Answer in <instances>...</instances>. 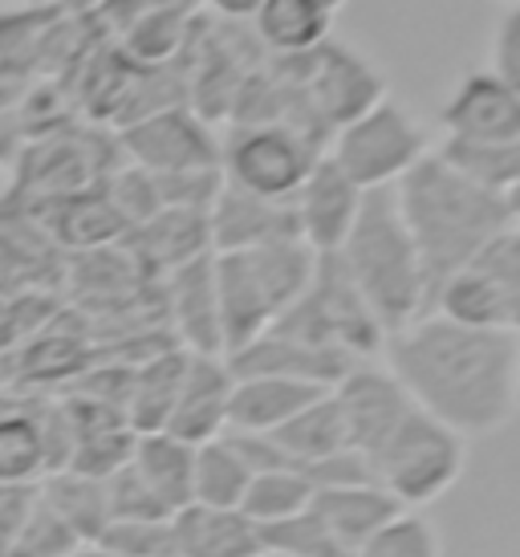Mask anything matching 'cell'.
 Here are the masks:
<instances>
[{
	"instance_id": "6da1fadb",
	"label": "cell",
	"mask_w": 520,
	"mask_h": 557,
	"mask_svg": "<svg viewBox=\"0 0 520 557\" xmlns=\"http://www.w3.org/2000/svg\"><path fill=\"white\" fill-rule=\"evenodd\" d=\"M383 367L423 416L463 440L496 435L520 411L517 334L423 313L383 342Z\"/></svg>"
},
{
	"instance_id": "7a4b0ae2",
	"label": "cell",
	"mask_w": 520,
	"mask_h": 557,
	"mask_svg": "<svg viewBox=\"0 0 520 557\" xmlns=\"http://www.w3.org/2000/svg\"><path fill=\"white\" fill-rule=\"evenodd\" d=\"M391 191L428 273V294H435L451 273L468 269L508 228L505 196L468 180L439 151L419 159Z\"/></svg>"
},
{
	"instance_id": "3957f363",
	"label": "cell",
	"mask_w": 520,
	"mask_h": 557,
	"mask_svg": "<svg viewBox=\"0 0 520 557\" xmlns=\"http://www.w3.org/2000/svg\"><path fill=\"white\" fill-rule=\"evenodd\" d=\"M334 257L370 306L374 322L383 325L386 338L428 313V273L407 224L398 216L391 187L362 196L358 220Z\"/></svg>"
},
{
	"instance_id": "277c9868",
	"label": "cell",
	"mask_w": 520,
	"mask_h": 557,
	"mask_svg": "<svg viewBox=\"0 0 520 557\" xmlns=\"http://www.w3.org/2000/svg\"><path fill=\"white\" fill-rule=\"evenodd\" d=\"M313 264H318V252L301 240H281V245L245 248V252H212L224 355L273 330L276 318L309 285Z\"/></svg>"
},
{
	"instance_id": "5b68a950",
	"label": "cell",
	"mask_w": 520,
	"mask_h": 557,
	"mask_svg": "<svg viewBox=\"0 0 520 557\" xmlns=\"http://www.w3.org/2000/svg\"><path fill=\"white\" fill-rule=\"evenodd\" d=\"M367 465L374 484L395 496L398 509H428L459 484L468 465V440L411 407Z\"/></svg>"
},
{
	"instance_id": "8992f818",
	"label": "cell",
	"mask_w": 520,
	"mask_h": 557,
	"mask_svg": "<svg viewBox=\"0 0 520 557\" xmlns=\"http://www.w3.org/2000/svg\"><path fill=\"white\" fill-rule=\"evenodd\" d=\"M273 330L297 342H309L318 350L350 358V362H374L383 355L386 342L383 325L374 322L370 306L354 289V281L346 277V269L337 264L334 252L318 257L309 285L289 310L276 318Z\"/></svg>"
},
{
	"instance_id": "52a82bcc",
	"label": "cell",
	"mask_w": 520,
	"mask_h": 557,
	"mask_svg": "<svg viewBox=\"0 0 520 557\" xmlns=\"http://www.w3.org/2000/svg\"><path fill=\"white\" fill-rule=\"evenodd\" d=\"M435 147H431L428 126L414 119V110L407 102H398L391 94L379 98L370 110H362L358 119H350L346 126H337L325 143V156L334 159L358 191L395 187Z\"/></svg>"
},
{
	"instance_id": "ba28073f",
	"label": "cell",
	"mask_w": 520,
	"mask_h": 557,
	"mask_svg": "<svg viewBox=\"0 0 520 557\" xmlns=\"http://www.w3.org/2000/svg\"><path fill=\"white\" fill-rule=\"evenodd\" d=\"M322 156L318 143L285 123H245L220 139V175L260 200H293Z\"/></svg>"
},
{
	"instance_id": "9c48e42d",
	"label": "cell",
	"mask_w": 520,
	"mask_h": 557,
	"mask_svg": "<svg viewBox=\"0 0 520 557\" xmlns=\"http://www.w3.org/2000/svg\"><path fill=\"white\" fill-rule=\"evenodd\" d=\"M123 151L135 168L151 175H184V171H220V139L208 119L175 102L123 126Z\"/></svg>"
},
{
	"instance_id": "30bf717a",
	"label": "cell",
	"mask_w": 520,
	"mask_h": 557,
	"mask_svg": "<svg viewBox=\"0 0 520 557\" xmlns=\"http://www.w3.org/2000/svg\"><path fill=\"white\" fill-rule=\"evenodd\" d=\"M330 395H334L342 423H346V444L362 460H370L383 448L386 435L395 432L414 407L383 362H358L337 387H330Z\"/></svg>"
},
{
	"instance_id": "8fae6325",
	"label": "cell",
	"mask_w": 520,
	"mask_h": 557,
	"mask_svg": "<svg viewBox=\"0 0 520 557\" xmlns=\"http://www.w3.org/2000/svg\"><path fill=\"white\" fill-rule=\"evenodd\" d=\"M439 126L451 143H508L520 139V90L492 70H472L439 102Z\"/></svg>"
},
{
	"instance_id": "7c38bea8",
	"label": "cell",
	"mask_w": 520,
	"mask_h": 557,
	"mask_svg": "<svg viewBox=\"0 0 520 557\" xmlns=\"http://www.w3.org/2000/svg\"><path fill=\"white\" fill-rule=\"evenodd\" d=\"M362 196L358 187L342 175L334 159L322 156L313 163V171L306 175V184L297 187L293 196V216H297V236L301 245H309L318 257H330L342 248V240L350 236L354 220H358V208H362Z\"/></svg>"
},
{
	"instance_id": "4fadbf2b",
	"label": "cell",
	"mask_w": 520,
	"mask_h": 557,
	"mask_svg": "<svg viewBox=\"0 0 520 557\" xmlns=\"http://www.w3.org/2000/svg\"><path fill=\"white\" fill-rule=\"evenodd\" d=\"M208 236H212V252H245V248L281 245V240H301L293 200H260L232 184L220 187V196L208 208Z\"/></svg>"
},
{
	"instance_id": "5bb4252c",
	"label": "cell",
	"mask_w": 520,
	"mask_h": 557,
	"mask_svg": "<svg viewBox=\"0 0 520 557\" xmlns=\"http://www.w3.org/2000/svg\"><path fill=\"white\" fill-rule=\"evenodd\" d=\"M163 310L171 318V334H175L179 350H187V355H224L212 252L163 277Z\"/></svg>"
},
{
	"instance_id": "9a60e30c",
	"label": "cell",
	"mask_w": 520,
	"mask_h": 557,
	"mask_svg": "<svg viewBox=\"0 0 520 557\" xmlns=\"http://www.w3.org/2000/svg\"><path fill=\"white\" fill-rule=\"evenodd\" d=\"M232 383L236 379H232L224 355H187L179 399L171 407V419L163 432L191 444V448L208 444V440H220L228 432Z\"/></svg>"
},
{
	"instance_id": "2e32d148",
	"label": "cell",
	"mask_w": 520,
	"mask_h": 557,
	"mask_svg": "<svg viewBox=\"0 0 520 557\" xmlns=\"http://www.w3.org/2000/svg\"><path fill=\"white\" fill-rule=\"evenodd\" d=\"M224 362H228V371L236 379H245V374H273V379H293V383H309V387H322V391L337 387L358 367L350 358L318 350V346L297 342L289 334H276V330H264L248 346L224 355Z\"/></svg>"
},
{
	"instance_id": "e0dca14e",
	"label": "cell",
	"mask_w": 520,
	"mask_h": 557,
	"mask_svg": "<svg viewBox=\"0 0 520 557\" xmlns=\"http://www.w3.org/2000/svg\"><path fill=\"white\" fill-rule=\"evenodd\" d=\"M126 257L135 261L138 273L151 277H168L175 269L199 261L212 252V236H208V212H184V208H163L151 220L135 224L123 236Z\"/></svg>"
},
{
	"instance_id": "ac0fdd59",
	"label": "cell",
	"mask_w": 520,
	"mask_h": 557,
	"mask_svg": "<svg viewBox=\"0 0 520 557\" xmlns=\"http://www.w3.org/2000/svg\"><path fill=\"white\" fill-rule=\"evenodd\" d=\"M171 545L175 557H260L264 542L260 529L240 509H212V505H184L171 517Z\"/></svg>"
},
{
	"instance_id": "d6986e66",
	"label": "cell",
	"mask_w": 520,
	"mask_h": 557,
	"mask_svg": "<svg viewBox=\"0 0 520 557\" xmlns=\"http://www.w3.org/2000/svg\"><path fill=\"white\" fill-rule=\"evenodd\" d=\"M318 395H325V391L309 387V383L273 379V374H245V379L232 383L228 432H276Z\"/></svg>"
},
{
	"instance_id": "ffe728a7",
	"label": "cell",
	"mask_w": 520,
	"mask_h": 557,
	"mask_svg": "<svg viewBox=\"0 0 520 557\" xmlns=\"http://www.w3.org/2000/svg\"><path fill=\"white\" fill-rule=\"evenodd\" d=\"M334 16L322 0H264L257 16L248 21L252 37L273 58H301L309 49L330 41Z\"/></svg>"
},
{
	"instance_id": "44dd1931",
	"label": "cell",
	"mask_w": 520,
	"mask_h": 557,
	"mask_svg": "<svg viewBox=\"0 0 520 557\" xmlns=\"http://www.w3.org/2000/svg\"><path fill=\"white\" fill-rule=\"evenodd\" d=\"M187 371V350L168 346V350H154L151 358H143L131 367V387H126V423L138 435L163 432L171 419V407L179 399V383Z\"/></svg>"
},
{
	"instance_id": "7402d4cb",
	"label": "cell",
	"mask_w": 520,
	"mask_h": 557,
	"mask_svg": "<svg viewBox=\"0 0 520 557\" xmlns=\"http://www.w3.org/2000/svg\"><path fill=\"white\" fill-rule=\"evenodd\" d=\"M191 465H196V448L168 432L138 435L131 451V468L171 517L191 505Z\"/></svg>"
},
{
	"instance_id": "603a6c76",
	"label": "cell",
	"mask_w": 520,
	"mask_h": 557,
	"mask_svg": "<svg viewBox=\"0 0 520 557\" xmlns=\"http://www.w3.org/2000/svg\"><path fill=\"white\" fill-rule=\"evenodd\" d=\"M309 512L322 521L346 549H358L379 525H386L398 512L395 496H386L379 484H354V488H325L313 493Z\"/></svg>"
},
{
	"instance_id": "cb8c5ba5",
	"label": "cell",
	"mask_w": 520,
	"mask_h": 557,
	"mask_svg": "<svg viewBox=\"0 0 520 557\" xmlns=\"http://www.w3.org/2000/svg\"><path fill=\"white\" fill-rule=\"evenodd\" d=\"M37 493L49 509L65 521V529L74 533L82 549H90L102 529L110 525V500H107V480L82 476V472H49V476L37 480Z\"/></svg>"
},
{
	"instance_id": "d4e9b609",
	"label": "cell",
	"mask_w": 520,
	"mask_h": 557,
	"mask_svg": "<svg viewBox=\"0 0 520 557\" xmlns=\"http://www.w3.org/2000/svg\"><path fill=\"white\" fill-rule=\"evenodd\" d=\"M269 435L276 440V448L285 451V460H289L293 468H301V472H306L309 465L325 460V456H334V451L350 448V444H346V423H342V411H337V403L330 391L318 395L313 403H306L285 428H276V432H269Z\"/></svg>"
},
{
	"instance_id": "484cf974",
	"label": "cell",
	"mask_w": 520,
	"mask_h": 557,
	"mask_svg": "<svg viewBox=\"0 0 520 557\" xmlns=\"http://www.w3.org/2000/svg\"><path fill=\"white\" fill-rule=\"evenodd\" d=\"M53 216L46 224L53 236L70 248L94 252V248H110L114 240L126 236V220L114 212V203L107 200V191H74V196H58L49 200Z\"/></svg>"
},
{
	"instance_id": "4316f807",
	"label": "cell",
	"mask_w": 520,
	"mask_h": 557,
	"mask_svg": "<svg viewBox=\"0 0 520 557\" xmlns=\"http://www.w3.org/2000/svg\"><path fill=\"white\" fill-rule=\"evenodd\" d=\"M46 472V440L37 428V399H0V484H37Z\"/></svg>"
},
{
	"instance_id": "83f0119b",
	"label": "cell",
	"mask_w": 520,
	"mask_h": 557,
	"mask_svg": "<svg viewBox=\"0 0 520 557\" xmlns=\"http://www.w3.org/2000/svg\"><path fill=\"white\" fill-rule=\"evenodd\" d=\"M468 269H472L475 277L484 281V289H488L492 313H496V330L520 338V233L517 228H505Z\"/></svg>"
},
{
	"instance_id": "f1b7e54d",
	"label": "cell",
	"mask_w": 520,
	"mask_h": 557,
	"mask_svg": "<svg viewBox=\"0 0 520 557\" xmlns=\"http://www.w3.org/2000/svg\"><path fill=\"white\" fill-rule=\"evenodd\" d=\"M248 480H252V472L240 460V451L232 448L228 435L208 440L196 448V465H191V505L240 509Z\"/></svg>"
},
{
	"instance_id": "f546056e",
	"label": "cell",
	"mask_w": 520,
	"mask_h": 557,
	"mask_svg": "<svg viewBox=\"0 0 520 557\" xmlns=\"http://www.w3.org/2000/svg\"><path fill=\"white\" fill-rule=\"evenodd\" d=\"M309 505H313V484L306 472L301 468H273V472H257L248 480L240 512L257 529H273L281 521L309 512Z\"/></svg>"
},
{
	"instance_id": "4dcf8cb0",
	"label": "cell",
	"mask_w": 520,
	"mask_h": 557,
	"mask_svg": "<svg viewBox=\"0 0 520 557\" xmlns=\"http://www.w3.org/2000/svg\"><path fill=\"white\" fill-rule=\"evenodd\" d=\"M435 151H439L456 171H463L468 180H475V184L496 191V196H505L508 187L520 184V139H508V143H451V139H444Z\"/></svg>"
},
{
	"instance_id": "1f68e13d",
	"label": "cell",
	"mask_w": 520,
	"mask_h": 557,
	"mask_svg": "<svg viewBox=\"0 0 520 557\" xmlns=\"http://www.w3.org/2000/svg\"><path fill=\"white\" fill-rule=\"evenodd\" d=\"M354 557H444V542L419 509H398L354 549Z\"/></svg>"
},
{
	"instance_id": "d6a6232c",
	"label": "cell",
	"mask_w": 520,
	"mask_h": 557,
	"mask_svg": "<svg viewBox=\"0 0 520 557\" xmlns=\"http://www.w3.org/2000/svg\"><path fill=\"white\" fill-rule=\"evenodd\" d=\"M82 554H86V549H82V542L65 529L62 517L41 500V493L33 496L29 517H25V525L16 533L9 557H82Z\"/></svg>"
},
{
	"instance_id": "836d02e7",
	"label": "cell",
	"mask_w": 520,
	"mask_h": 557,
	"mask_svg": "<svg viewBox=\"0 0 520 557\" xmlns=\"http://www.w3.org/2000/svg\"><path fill=\"white\" fill-rule=\"evenodd\" d=\"M264 554H285V557H354L346 545L337 542L334 533L313 517L301 512L293 521H281L273 529H260Z\"/></svg>"
},
{
	"instance_id": "e575fe53",
	"label": "cell",
	"mask_w": 520,
	"mask_h": 557,
	"mask_svg": "<svg viewBox=\"0 0 520 557\" xmlns=\"http://www.w3.org/2000/svg\"><path fill=\"white\" fill-rule=\"evenodd\" d=\"M90 549L107 557L175 554V545H171V521H110Z\"/></svg>"
},
{
	"instance_id": "d590c367",
	"label": "cell",
	"mask_w": 520,
	"mask_h": 557,
	"mask_svg": "<svg viewBox=\"0 0 520 557\" xmlns=\"http://www.w3.org/2000/svg\"><path fill=\"white\" fill-rule=\"evenodd\" d=\"M107 500H110V521H171V512L138 480L131 460L107 480Z\"/></svg>"
},
{
	"instance_id": "8d00e7d4",
	"label": "cell",
	"mask_w": 520,
	"mask_h": 557,
	"mask_svg": "<svg viewBox=\"0 0 520 557\" xmlns=\"http://www.w3.org/2000/svg\"><path fill=\"white\" fill-rule=\"evenodd\" d=\"M488 70L512 90H520V4H505L488 37Z\"/></svg>"
},
{
	"instance_id": "74e56055",
	"label": "cell",
	"mask_w": 520,
	"mask_h": 557,
	"mask_svg": "<svg viewBox=\"0 0 520 557\" xmlns=\"http://www.w3.org/2000/svg\"><path fill=\"white\" fill-rule=\"evenodd\" d=\"M313 493H325V488H354V484H374V472L370 465L358 456L354 448H342L334 456H325L318 465L306 468Z\"/></svg>"
},
{
	"instance_id": "f35d334b",
	"label": "cell",
	"mask_w": 520,
	"mask_h": 557,
	"mask_svg": "<svg viewBox=\"0 0 520 557\" xmlns=\"http://www.w3.org/2000/svg\"><path fill=\"white\" fill-rule=\"evenodd\" d=\"M37 496V484H0V557H9L16 533L29 517V505Z\"/></svg>"
},
{
	"instance_id": "ab89813d",
	"label": "cell",
	"mask_w": 520,
	"mask_h": 557,
	"mask_svg": "<svg viewBox=\"0 0 520 557\" xmlns=\"http://www.w3.org/2000/svg\"><path fill=\"white\" fill-rule=\"evenodd\" d=\"M260 4H264V0H208V9H212L215 16H224L228 25H248V21L257 16Z\"/></svg>"
},
{
	"instance_id": "60d3db41",
	"label": "cell",
	"mask_w": 520,
	"mask_h": 557,
	"mask_svg": "<svg viewBox=\"0 0 520 557\" xmlns=\"http://www.w3.org/2000/svg\"><path fill=\"white\" fill-rule=\"evenodd\" d=\"M505 216H508V228L520 233V184L505 191Z\"/></svg>"
},
{
	"instance_id": "b9f144b4",
	"label": "cell",
	"mask_w": 520,
	"mask_h": 557,
	"mask_svg": "<svg viewBox=\"0 0 520 557\" xmlns=\"http://www.w3.org/2000/svg\"><path fill=\"white\" fill-rule=\"evenodd\" d=\"M325 9H330V13H337V9H346V4H350V0H322Z\"/></svg>"
},
{
	"instance_id": "7bdbcfd3",
	"label": "cell",
	"mask_w": 520,
	"mask_h": 557,
	"mask_svg": "<svg viewBox=\"0 0 520 557\" xmlns=\"http://www.w3.org/2000/svg\"><path fill=\"white\" fill-rule=\"evenodd\" d=\"M517 403H520V338H517Z\"/></svg>"
},
{
	"instance_id": "ee69618b",
	"label": "cell",
	"mask_w": 520,
	"mask_h": 557,
	"mask_svg": "<svg viewBox=\"0 0 520 557\" xmlns=\"http://www.w3.org/2000/svg\"><path fill=\"white\" fill-rule=\"evenodd\" d=\"M82 557H107V554H94V549H86ZM163 557H175V554H163Z\"/></svg>"
},
{
	"instance_id": "f6af8a7d",
	"label": "cell",
	"mask_w": 520,
	"mask_h": 557,
	"mask_svg": "<svg viewBox=\"0 0 520 557\" xmlns=\"http://www.w3.org/2000/svg\"><path fill=\"white\" fill-rule=\"evenodd\" d=\"M260 557H285V554H260Z\"/></svg>"
},
{
	"instance_id": "bcb514c9",
	"label": "cell",
	"mask_w": 520,
	"mask_h": 557,
	"mask_svg": "<svg viewBox=\"0 0 520 557\" xmlns=\"http://www.w3.org/2000/svg\"><path fill=\"white\" fill-rule=\"evenodd\" d=\"M505 4H520V0H505Z\"/></svg>"
}]
</instances>
